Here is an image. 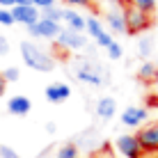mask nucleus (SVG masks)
<instances>
[{"label": "nucleus", "instance_id": "obj_1", "mask_svg": "<svg viewBox=\"0 0 158 158\" xmlns=\"http://www.w3.org/2000/svg\"><path fill=\"white\" fill-rule=\"evenodd\" d=\"M21 57H23V62L28 64L30 69L41 71V73L53 71V67H55L53 57L48 55V53H44L41 48L37 46V44H32V41H21Z\"/></svg>", "mask_w": 158, "mask_h": 158}, {"label": "nucleus", "instance_id": "obj_2", "mask_svg": "<svg viewBox=\"0 0 158 158\" xmlns=\"http://www.w3.org/2000/svg\"><path fill=\"white\" fill-rule=\"evenodd\" d=\"M119 2H124V19H126V32L131 35H140V32L149 30L151 25H154V16L142 12V9H138L131 0H119Z\"/></svg>", "mask_w": 158, "mask_h": 158}, {"label": "nucleus", "instance_id": "obj_3", "mask_svg": "<svg viewBox=\"0 0 158 158\" xmlns=\"http://www.w3.org/2000/svg\"><path fill=\"white\" fill-rule=\"evenodd\" d=\"M115 151L119 158H140L144 154L142 147H140V140L135 135H119L115 140Z\"/></svg>", "mask_w": 158, "mask_h": 158}, {"label": "nucleus", "instance_id": "obj_4", "mask_svg": "<svg viewBox=\"0 0 158 158\" xmlns=\"http://www.w3.org/2000/svg\"><path fill=\"white\" fill-rule=\"evenodd\" d=\"M135 138L140 140L142 151H156L158 154V119L151 122V124H144V126L135 133Z\"/></svg>", "mask_w": 158, "mask_h": 158}, {"label": "nucleus", "instance_id": "obj_5", "mask_svg": "<svg viewBox=\"0 0 158 158\" xmlns=\"http://www.w3.org/2000/svg\"><path fill=\"white\" fill-rule=\"evenodd\" d=\"M28 32L32 37H39V39H57V35L62 32V25L48 19H39L35 25L28 28Z\"/></svg>", "mask_w": 158, "mask_h": 158}, {"label": "nucleus", "instance_id": "obj_6", "mask_svg": "<svg viewBox=\"0 0 158 158\" xmlns=\"http://www.w3.org/2000/svg\"><path fill=\"white\" fill-rule=\"evenodd\" d=\"M76 76H78L83 83H89V85H94V87H101L103 85V71L96 67L94 62H87V60L76 67Z\"/></svg>", "mask_w": 158, "mask_h": 158}, {"label": "nucleus", "instance_id": "obj_7", "mask_svg": "<svg viewBox=\"0 0 158 158\" xmlns=\"http://www.w3.org/2000/svg\"><path fill=\"white\" fill-rule=\"evenodd\" d=\"M9 12H12L14 23H23V25H28V28L39 21V9L32 7V5H16V7H12Z\"/></svg>", "mask_w": 158, "mask_h": 158}, {"label": "nucleus", "instance_id": "obj_8", "mask_svg": "<svg viewBox=\"0 0 158 158\" xmlns=\"http://www.w3.org/2000/svg\"><path fill=\"white\" fill-rule=\"evenodd\" d=\"M57 46L64 48V51H80V48L87 46V41H85L83 35H78V32H71V30H67V28H62V32L57 35Z\"/></svg>", "mask_w": 158, "mask_h": 158}, {"label": "nucleus", "instance_id": "obj_9", "mask_svg": "<svg viewBox=\"0 0 158 158\" xmlns=\"http://www.w3.org/2000/svg\"><path fill=\"white\" fill-rule=\"evenodd\" d=\"M149 117V110L147 108H138V106H131L122 112V124L128 128H142L144 119Z\"/></svg>", "mask_w": 158, "mask_h": 158}, {"label": "nucleus", "instance_id": "obj_10", "mask_svg": "<svg viewBox=\"0 0 158 158\" xmlns=\"http://www.w3.org/2000/svg\"><path fill=\"white\" fill-rule=\"evenodd\" d=\"M44 94H46V99L51 103H62L71 96V87L64 85V83H55V85H48Z\"/></svg>", "mask_w": 158, "mask_h": 158}, {"label": "nucleus", "instance_id": "obj_11", "mask_svg": "<svg viewBox=\"0 0 158 158\" xmlns=\"http://www.w3.org/2000/svg\"><path fill=\"white\" fill-rule=\"evenodd\" d=\"M30 108H32V101L28 96H23V94H16V96H12V99L7 101V110L12 112V115H16V117L28 115Z\"/></svg>", "mask_w": 158, "mask_h": 158}, {"label": "nucleus", "instance_id": "obj_12", "mask_svg": "<svg viewBox=\"0 0 158 158\" xmlns=\"http://www.w3.org/2000/svg\"><path fill=\"white\" fill-rule=\"evenodd\" d=\"M106 21H108V25H110V30L115 32V35H122V32H126V19H124V9H108V14H106Z\"/></svg>", "mask_w": 158, "mask_h": 158}, {"label": "nucleus", "instance_id": "obj_13", "mask_svg": "<svg viewBox=\"0 0 158 158\" xmlns=\"http://www.w3.org/2000/svg\"><path fill=\"white\" fill-rule=\"evenodd\" d=\"M62 21H67V25H69L67 30L83 35V30H85V19L76 12V9H62Z\"/></svg>", "mask_w": 158, "mask_h": 158}, {"label": "nucleus", "instance_id": "obj_14", "mask_svg": "<svg viewBox=\"0 0 158 158\" xmlns=\"http://www.w3.org/2000/svg\"><path fill=\"white\" fill-rule=\"evenodd\" d=\"M117 112V101L112 99V96H101L99 101H96V115L101 119H112Z\"/></svg>", "mask_w": 158, "mask_h": 158}, {"label": "nucleus", "instance_id": "obj_15", "mask_svg": "<svg viewBox=\"0 0 158 158\" xmlns=\"http://www.w3.org/2000/svg\"><path fill=\"white\" fill-rule=\"evenodd\" d=\"M138 78L142 80L144 85H154L158 83V64L156 62H142V67L138 69Z\"/></svg>", "mask_w": 158, "mask_h": 158}, {"label": "nucleus", "instance_id": "obj_16", "mask_svg": "<svg viewBox=\"0 0 158 158\" xmlns=\"http://www.w3.org/2000/svg\"><path fill=\"white\" fill-rule=\"evenodd\" d=\"M85 30H87V35H89V37H94V39H99L103 32H106V28L101 25V21H99V19H94V16L85 19Z\"/></svg>", "mask_w": 158, "mask_h": 158}, {"label": "nucleus", "instance_id": "obj_17", "mask_svg": "<svg viewBox=\"0 0 158 158\" xmlns=\"http://www.w3.org/2000/svg\"><path fill=\"white\" fill-rule=\"evenodd\" d=\"M57 158H78V147L73 142H64L57 149Z\"/></svg>", "mask_w": 158, "mask_h": 158}, {"label": "nucleus", "instance_id": "obj_18", "mask_svg": "<svg viewBox=\"0 0 158 158\" xmlns=\"http://www.w3.org/2000/svg\"><path fill=\"white\" fill-rule=\"evenodd\" d=\"M151 51H154V39H151V37H144V39H140V44H138L140 57H149Z\"/></svg>", "mask_w": 158, "mask_h": 158}, {"label": "nucleus", "instance_id": "obj_19", "mask_svg": "<svg viewBox=\"0 0 158 158\" xmlns=\"http://www.w3.org/2000/svg\"><path fill=\"white\" fill-rule=\"evenodd\" d=\"M131 2H133L138 9L147 12V14H154V12H156V5H158V0H131Z\"/></svg>", "mask_w": 158, "mask_h": 158}, {"label": "nucleus", "instance_id": "obj_20", "mask_svg": "<svg viewBox=\"0 0 158 158\" xmlns=\"http://www.w3.org/2000/svg\"><path fill=\"white\" fill-rule=\"evenodd\" d=\"M41 19H48V21H55V23H60L62 21V9L57 7H48V9H41Z\"/></svg>", "mask_w": 158, "mask_h": 158}, {"label": "nucleus", "instance_id": "obj_21", "mask_svg": "<svg viewBox=\"0 0 158 158\" xmlns=\"http://www.w3.org/2000/svg\"><path fill=\"white\" fill-rule=\"evenodd\" d=\"M106 51H108V57H110V60H119V57L124 55V48H122V44H117V41H112L110 46L106 48Z\"/></svg>", "mask_w": 158, "mask_h": 158}, {"label": "nucleus", "instance_id": "obj_22", "mask_svg": "<svg viewBox=\"0 0 158 158\" xmlns=\"http://www.w3.org/2000/svg\"><path fill=\"white\" fill-rule=\"evenodd\" d=\"M19 69L16 67H9V69H5V73H2V78H5V83H16L19 80Z\"/></svg>", "mask_w": 158, "mask_h": 158}, {"label": "nucleus", "instance_id": "obj_23", "mask_svg": "<svg viewBox=\"0 0 158 158\" xmlns=\"http://www.w3.org/2000/svg\"><path fill=\"white\" fill-rule=\"evenodd\" d=\"M0 158H19V154L7 144H0Z\"/></svg>", "mask_w": 158, "mask_h": 158}, {"label": "nucleus", "instance_id": "obj_24", "mask_svg": "<svg viewBox=\"0 0 158 158\" xmlns=\"http://www.w3.org/2000/svg\"><path fill=\"white\" fill-rule=\"evenodd\" d=\"M14 19H12V12L9 9H0V25H12Z\"/></svg>", "mask_w": 158, "mask_h": 158}, {"label": "nucleus", "instance_id": "obj_25", "mask_svg": "<svg viewBox=\"0 0 158 158\" xmlns=\"http://www.w3.org/2000/svg\"><path fill=\"white\" fill-rule=\"evenodd\" d=\"M32 7H37V9H48V7H55V0H32Z\"/></svg>", "mask_w": 158, "mask_h": 158}, {"label": "nucleus", "instance_id": "obj_26", "mask_svg": "<svg viewBox=\"0 0 158 158\" xmlns=\"http://www.w3.org/2000/svg\"><path fill=\"white\" fill-rule=\"evenodd\" d=\"M112 41H115V39H112V35H110V32H103L99 39H96V44H99V46H103V48H108Z\"/></svg>", "mask_w": 158, "mask_h": 158}, {"label": "nucleus", "instance_id": "obj_27", "mask_svg": "<svg viewBox=\"0 0 158 158\" xmlns=\"http://www.w3.org/2000/svg\"><path fill=\"white\" fill-rule=\"evenodd\" d=\"M67 5H73V7H92L94 0H64Z\"/></svg>", "mask_w": 158, "mask_h": 158}, {"label": "nucleus", "instance_id": "obj_28", "mask_svg": "<svg viewBox=\"0 0 158 158\" xmlns=\"http://www.w3.org/2000/svg\"><path fill=\"white\" fill-rule=\"evenodd\" d=\"M7 53H9V41H7V37L0 35V55H7Z\"/></svg>", "mask_w": 158, "mask_h": 158}, {"label": "nucleus", "instance_id": "obj_29", "mask_svg": "<svg viewBox=\"0 0 158 158\" xmlns=\"http://www.w3.org/2000/svg\"><path fill=\"white\" fill-rule=\"evenodd\" d=\"M149 108H158V96H156V94H149V96H147V110H149Z\"/></svg>", "mask_w": 158, "mask_h": 158}, {"label": "nucleus", "instance_id": "obj_30", "mask_svg": "<svg viewBox=\"0 0 158 158\" xmlns=\"http://www.w3.org/2000/svg\"><path fill=\"white\" fill-rule=\"evenodd\" d=\"M5 92H7V83H5L2 73H0V96H5Z\"/></svg>", "mask_w": 158, "mask_h": 158}, {"label": "nucleus", "instance_id": "obj_31", "mask_svg": "<svg viewBox=\"0 0 158 158\" xmlns=\"http://www.w3.org/2000/svg\"><path fill=\"white\" fill-rule=\"evenodd\" d=\"M2 7H16V0H0Z\"/></svg>", "mask_w": 158, "mask_h": 158}, {"label": "nucleus", "instance_id": "obj_32", "mask_svg": "<svg viewBox=\"0 0 158 158\" xmlns=\"http://www.w3.org/2000/svg\"><path fill=\"white\" fill-rule=\"evenodd\" d=\"M140 158H158V154H156V151H144Z\"/></svg>", "mask_w": 158, "mask_h": 158}, {"label": "nucleus", "instance_id": "obj_33", "mask_svg": "<svg viewBox=\"0 0 158 158\" xmlns=\"http://www.w3.org/2000/svg\"><path fill=\"white\" fill-rule=\"evenodd\" d=\"M16 5H32V0H16Z\"/></svg>", "mask_w": 158, "mask_h": 158}, {"label": "nucleus", "instance_id": "obj_34", "mask_svg": "<svg viewBox=\"0 0 158 158\" xmlns=\"http://www.w3.org/2000/svg\"><path fill=\"white\" fill-rule=\"evenodd\" d=\"M110 158H119V156H110Z\"/></svg>", "mask_w": 158, "mask_h": 158}, {"label": "nucleus", "instance_id": "obj_35", "mask_svg": "<svg viewBox=\"0 0 158 158\" xmlns=\"http://www.w3.org/2000/svg\"><path fill=\"white\" fill-rule=\"evenodd\" d=\"M156 9H158V5H156Z\"/></svg>", "mask_w": 158, "mask_h": 158}]
</instances>
